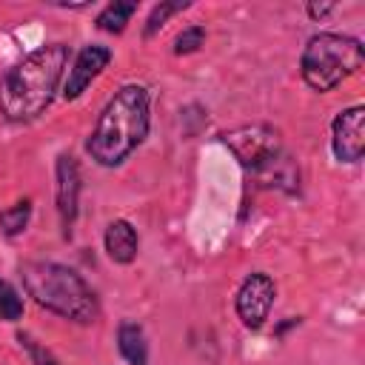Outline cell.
Masks as SVG:
<instances>
[{
    "label": "cell",
    "mask_w": 365,
    "mask_h": 365,
    "mask_svg": "<svg viewBox=\"0 0 365 365\" xmlns=\"http://www.w3.org/2000/svg\"><path fill=\"white\" fill-rule=\"evenodd\" d=\"M71 48L63 40L43 43L23 54L0 77V117L14 125L40 120L63 88Z\"/></svg>",
    "instance_id": "cell-1"
},
{
    "label": "cell",
    "mask_w": 365,
    "mask_h": 365,
    "mask_svg": "<svg viewBox=\"0 0 365 365\" xmlns=\"http://www.w3.org/2000/svg\"><path fill=\"white\" fill-rule=\"evenodd\" d=\"M151 131V91L143 83L120 86L100 108L91 134L86 137V154L100 168L123 165Z\"/></svg>",
    "instance_id": "cell-2"
},
{
    "label": "cell",
    "mask_w": 365,
    "mask_h": 365,
    "mask_svg": "<svg viewBox=\"0 0 365 365\" xmlns=\"http://www.w3.org/2000/svg\"><path fill=\"white\" fill-rule=\"evenodd\" d=\"M23 291L48 314H57L74 325H94L100 317V302L88 279L54 259H26L20 262Z\"/></svg>",
    "instance_id": "cell-3"
},
{
    "label": "cell",
    "mask_w": 365,
    "mask_h": 365,
    "mask_svg": "<svg viewBox=\"0 0 365 365\" xmlns=\"http://www.w3.org/2000/svg\"><path fill=\"white\" fill-rule=\"evenodd\" d=\"M365 63V48L359 37L339 31H317L308 37L299 54V74L308 88L328 94L354 77Z\"/></svg>",
    "instance_id": "cell-4"
},
{
    "label": "cell",
    "mask_w": 365,
    "mask_h": 365,
    "mask_svg": "<svg viewBox=\"0 0 365 365\" xmlns=\"http://www.w3.org/2000/svg\"><path fill=\"white\" fill-rule=\"evenodd\" d=\"M222 143L240 160L242 168L257 171V174L265 171L277 157H282V137L274 125H265V123L240 125L234 131H225Z\"/></svg>",
    "instance_id": "cell-5"
},
{
    "label": "cell",
    "mask_w": 365,
    "mask_h": 365,
    "mask_svg": "<svg viewBox=\"0 0 365 365\" xmlns=\"http://www.w3.org/2000/svg\"><path fill=\"white\" fill-rule=\"evenodd\" d=\"M274 302H277V282L265 271L245 274L242 282H240V288H237V294H234L237 319L248 331H259L268 322Z\"/></svg>",
    "instance_id": "cell-6"
},
{
    "label": "cell",
    "mask_w": 365,
    "mask_h": 365,
    "mask_svg": "<svg viewBox=\"0 0 365 365\" xmlns=\"http://www.w3.org/2000/svg\"><path fill=\"white\" fill-rule=\"evenodd\" d=\"M80 191H83V171L71 151H60L54 160V205L60 217L63 237H71V228L80 214Z\"/></svg>",
    "instance_id": "cell-7"
},
{
    "label": "cell",
    "mask_w": 365,
    "mask_h": 365,
    "mask_svg": "<svg viewBox=\"0 0 365 365\" xmlns=\"http://www.w3.org/2000/svg\"><path fill=\"white\" fill-rule=\"evenodd\" d=\"M111 60H114V51L103 43L80 46V51L68 63V71H66V80H63V88H60L63 100H68V103L80 100L91 88V83L111 66Z\"/></svg>",
    "instance_id": "cell-8"
},
{
    "label": "cell",
    "mask_w": 365,
    "mask_h": 365,
    "mask_svg": "<svg viewBox=\"0 0 365 365\" xmlns=\"http://www.w3.org/2000/svg\"><path fill=\"white\" fill-rule=\"evenodd\" d=\"M365 106L354 103L331 120V154L342 165H356L365 151Z\"/></svg>",
    "instance_id": "cell-9"
},
{
    "label": "cell",
    "mask_w": 365,
    "mask_h": 365,
    "mask_svg": "<svg viewBox=\"0 0 365 365\" xmlns=\"http://www.w3.org/2000/svg\"><path fill=\"white\" fill-rule=\"evenodd\" d=\"M103 248L114 265H131L140 254V234H137L134 222H128L123 217L111 220L103 231Z\"/></svg>",
    "instance_id": "cell-10"
},
{
    "label": "cell",
    "mask_w": 365,
    "mask_h": 365,
    "mask_svg": "<svg viewBox=\"0 0 365 365\" xmlns=\"http://www.w3.org/2000/svg\"><path fill=\"white\" fill-rule=\"evenodd\" d=\"M117 351L128 365H148V339L140 322L123 319L117 325Z\"/></svg>",
    "instance_id": "cell-11"
},
{
    "label": "cell",
    "mask_w": 365,
    "mask_h": 365,
    "mask_svg": "<svg viewBox=\"0 0 365 365\" xmlns=\"http://www.w3.org/2000/svg\"><path fill=\"white\" fill-rule=\"evenodd\" d=\"M137 9H140L137 0H111V3H106V6L97 11L94 26H97L100 31H106V34H123V31L128 29L131 17L137 14Z\"/></svg>",
    "instance_id": "cell-12"
},
{
    "label": "cell",
    "mask_w": 365,
    "mask_h": 365,
    "mask_svg": "<svg viewBox=\"0 0 365 365\" xmlns=\"http://www.w3.org/2000/svg\"><path fill=\"white\" fill-rule=\"evenodd\" d=\"M31 211H34V205H31L29 197H23V200H17L14 205L3 208V211H0V234L9 237V240L20 237V234L29 228V222H31Z\"/></svg>",
    "instance_id": "cell-13"
},
{
    "label": "cell",
    "mask_w": 365,
    "mask_h": 365,
    "mask_svg": "<svg viewBox=\"0 0 365 365\" xmlns=\"http://www.w3.org/2000/svg\"><path fill=\"white\" fill-rule=\"evenodd\" d=\"M185 9H191L188 0H160V3H154L151 11H148V17H145V26H143V40H151L168 23V17L185 11Z\"/></svg>",
    "instance_id": "cell-14"
},
{
    "label": "cell",
    "mask_w": 365,
    "mask_h": 365,
    "mask_svg": "<svg viewBox=\"0 0 365 365\" xmlns=\"http://www.w3.org/2000/svg\"><path fill=\"white\" fill-rule=\"evenodd\" d=\"M23 311H26L23 294L9 279L0 277V322H20Z\"/></svg>",
    "instance_id": "cell-15"
},
{
    "label": "cell",
    "mask_w": 365,
    "mask_h": 365,
    "mask_svg": "<svg viewBox=\"0 0 365 365\" xmlns=\"http://www.w3.org/2000/svg\"><path fill=\"white\" fill-rule=\"evenodd\" d=\"M205 37H208V31H205V26H200V23H191V26H185L177 37H174V54L177 57H185V54H194V51H200L202 46H205Z\"/></svg>",
    "instance_id": "cell-16"
},
{
    "label": "cell",
    "mask_w": 365,
    "mask_h": 365,
    "mask_svg": "<svg viewBox=\"0 0 365 365\" xmlns=\"http://www.w3.org/2000/svg\"><path fill=\"white\" fill-rule=\"evenodd\" d=\"M17 342H20V348L29 354L31 365H60V359L54 356V351H51V348H46V345H43L40 339H34L31 334L20 331V334H17Z\"/></svg>",
    "instance_id": "cell-17"
},
{
    "label": "cell",
    "mask_w": 365,
    "mask_h": 365,
    "mask_svg": "<svg viewBox=\"0 0 365 365\" xmlns=\"http://www.w3.org/2000/svg\"><path fill=\"white\" fill-rule=\"evenodd\" d=\"M334 9H336L334 3H308V6H305V14H308L311 20H322V17H328Z\"/></svg>",
    "instance_id": "cell-18"
}]
</instances>
